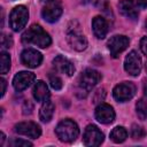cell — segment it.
I'll return each instance as SVG.
<instances>
[{"label": "cell", "instance_id": "6da1fadb", "mask_svg": "<svg viewBox=\"0 0 147 147\" xmlns=\"http://www.w3.org/2000/svg\"><path fill=\"white\" fill-rule=\"evenodd\" d=\"M22 42L25 45H36L45 48L51 45L52 40L49 34L40 25L33 24L22 34Z\"/></svg>", "mask_w": 147, "mask_h": 147}, {"label": "cell", "instance_id": "7a4b0ae2", "mask_svg": "<svg viewBox=\"0 0 147 147\" xmlns=\"http://www.w3.org/2000/svg\"><path fill=\"white\" fill-rule=\"evenodd\" d=\"M101 75L93 70V69H86L83 71L78 78V84L76 87V94L78 98H86L88 92L100 82Z\"/></svg>", "mask_w": 147, "mask_h": 147}, {"label": "cell", "instance_id": "3957f363", "mask_svg": "<svg viewBox=\"0 0 147 147\" xmlns=\"http://www.w3.org/2000/svg\"><path fill=\"white\" fill-rule=\"evenodd\" d=\"M65 36H67L68 42L74 49L82 52L87 47V40L83 34L80 25L77 21H71L69 23L65 30Z\"/></svg>", "mask_w": 147, "mask_h": 147}, {"label": "cell", "instance_id": "277c9868", "mask_svg": "<svg viewBox=\"0 0 147 147\" xmlns=\"http://www.w3.org/2000/svg\"><path fill=\"white\" fill-rule=\"evenodd\" d=\"M56 136L61 141L64 142H71L74 141L78 134H79V129L78 125L71 121V119H64L60 122L55 129Z\"/></svg>", "mask_w": 147, "mask_h": 147}, {"label": "cell", "instance_id": "5b68a950", "mask_svg": "<svg viewBox=\"0 0 147 147\" xmlns=\"http://www.w3.org/2000/svg\"><path fill=\"white\" fill-rule=\"evenodd\" d=\"M29 18V11L24 6H16L9 15V25L14 31H21Z\"/></svg>", "mask_w": 147, "mask_h": 147}, {"label": "cell", "instance_id": "8992f818", "mask_svg": "<svg viewBox=\"0 0 147 147\" xmlns=\"http://www.w3.org/2000/svg\"><path fill=\"white\" fill-rule=\"evenodd\" d=\"M113 94H114V98L118 102H125V101L132 99L133 95L136 94V86L131 82L119 83L118 85L115 86Z\"/></svg>", "mask_w": 147, "mask_h": 147}, {"label": "cell", "instance_id": "52a82bcc", "mask_svg": "<svg viewBox=\"0 0 147 147\" xmlns=\"http://www.w3.org/2000/svg\"><path fill=\"white\" fill-rule=\"evenodd\" d=\"M84 144L90 147L99 146L103 141V133L95 125H87L84 131Z\"/></svg>", "mask_w": 147, "mask_h": 147}, {"label": "cell", "instance_id": "ba28073f", "mask_svg": "<svg viewBox=\"0 0 147 147\" xmlns=\"http://www.w3.org/2000/svg\"><path fill=\"white\" fill-rule=\"evenodd\" d=\"M41 15L45 21L49 23H54L62 15V6L59 1H49L41 10Z\"/></svg>", "mask_w": 147, "mask_h": 147}, {"label": "cell", "instance_id": "9c48e42d", "mask_svg": "<svg viewBox=\"0 0 147 147\" xmlns=\"http://www.w3.org/2000/svg\"><path fill=\"white\" fill-rule=\"evenodd\" d=\"M15 131L18 134L32 138V139H37L40 137L41 134V129L38 124L33 123V122H22L15 125Z\"/></svg>", "mask_w": 147, "mask_h": 147}, {"label": "cell", "instance_id": "30bf717a", "mask_svg": "<svg viewBox=\"0 0 147 147\" xmlns=\"http://www.w3.org/2000/svg\"><path fill=\"white\" fill-rule=\"evenodd\" d=\"M127 46H129V38L121 34L111 37L108 41V49L113 55V57H117L123 51L126 49Z\"/></svg>", "mask_w": 147, "mask_h": 147}, {"label": "cell", "instance_id": "8fae6325", "mask_svg": "<svg viewBox=\"0 0 147 147\" xmlns=\"http://www.w3.org/2000/svg\"><path fill=\"white\" fill-rule=\"evenodd\" d=\"M124 69L131 76H138L141 71V59L134 52H130L124 61Z\"/></svg>", "mask_w": 147, "mask_h": 147}, {"label": "cell", "instance_id": "7c38bea8", "mask_svg": "<svg viewBox=\"0 0 147 147\" xmlns=\"http://www.w3.org/2000/svg\"><path fill=\"white\" fill-rule=\"evenodd\" d=\"M21 61L22 63L28 68H36L38 67L42 61V55L33 48L24 49L21 54Z\"/></svg>", "mask_w": 147, "mask_h": 147}, {"label": "cell", "instance_id": "4fadbf2b", "mask_svg": "<svg viewBox=\"0 0 147 147\" xmlns=\"http://www.w3.org/2000/svg\"><path fill=\"white\" fill-rule=\"evenodd\" d=\"M36 76L33 72H29V71H21L17 75H15L14 79H13V86L16 91L21 92L24 91L25 88H28L34 80Z\"/></svg>", "mask_w": 147, "mask_h": 147}, {"label": "cell", "instance_id": "5bb4252c", "mask_svg": "<svg viewBox=\"0 0 147 147\" xmlns=\"http://www.w3.org/2000/svg\"><path fill=\"white\" fill-rule=\"evenodd\" d=\"M95 118L103 124H109L115 119V111L108 103H101L95 109Z\"/></svg>", "mask_w": 147, "mask_h": 147}, {"label": "cell", "instance_id": "9a60e30c", "mask_svg": "<svg viewBox=\"0 0 147 147\" xmlns=\"http://www.w3.org/2000/svg\"><path fill=\"white\" fill-rule=\"evenodd\" d=\"M118 8L121 14L130 20H136L139 15L138 3L133 0H121L118 3Z\"/></svg>", "mask_w": 147, "mask_h": 147}, {"label": "cell", "instance_id": "2e32d148", "mask_svg": "<svg viewBox=\"0 0 147 147\" xmlns=\"http://www.w3.org/2000/svg\"><path fill=\"white\" fill-rule=\"evenodd\" d=\"M53 65L54 68L62 72V74H65L68 76H72L74 72H75V65L71 61H69L67 57L64 56H61V55H57L54 60H53Z\"/></svg>", "mask_w": 147, "mask_h": 147}, {"label": "cell", "instance_id": "e0dca14e", "mask_svg": "<svg viewBox=\"0 0 147 147\" xmlns=\"http://www.w3.org/2000/svg\"><path fill=\"white\" fill-rule=\"evenodd\" d=\"M93 32L96 38L103 39L108 33V23L102 16H95L92 21Z\"/></svg>", "mask_w": 147, "mask_h": 147}, {"label": "cell", "instance_id": "ac0fdd59", "mask_svg": "<svg viewBox=\"0 0 147 147\" xmlns=\"http://www.w3.org/2000/svg\"><path fill=\"white\" fill-rule=\"evenodd\" d=\"M32 94H33V98L39 102H45L46 100H48L49 91H48V87H47L46 83H44L42 80H38L34 84Z\"/></svg>", "mask_w": 147, "mask_h": 147}, {"label": "cell", "instance_id": "d6986e66", "mask_svg": "<svg viewBox=\"0 0 147 147\" xmlns=\"http://www.w3.org/2000/svg\"><path fill=\"white\" fill-rule=\"evenodd\" d=\"M54 109H55L54 103L49 100H46L39 110V118L41 119V122L48 123L54 115Z\"/></svg>", "mask_w": 147, "mask_h": 147}, {"label": "cell", "instance_id": "ffe728a7", "mask_svg": "<svg viewBox=\"0 0 147 147\" xmlns=\"http://www.w3.org/2000/svg\"><path fill=\"white\" fill-rule=\"evenodd\" d=\"M126 138H127V132L123 126H116L110 132V139L114 142H117V144L123 142Z\"/></svg>", "mask_w": 147, "mask_h": 147}, {"label": "cell", "instance_id": "44dd1931", "mask_svg": "<svg viewBox=\"0 0 147 147\" xmlns=\"http://www.w3.org/2000/svg\"><path fill=\"white\" fill-rule=\"evenodd\" d=\"M136 108H137V114H138V116H139L141 119L147 118V99H146V98L140 99V100L137 102Z\"/></svg>", "mask_w": 147, "mask_h": 147}, {"label": "cell", "instance_id": "7402d4cb", "mask_svg": "<svg viewBox=\"0 0 147 147\" xmlns=\"http://www.w3.org/2000/svg\"><path fill=\"white\" fill-rule=\"evenodd\" d=\"M0 71L1 74H7L9 71L10 68V57L7 53L2 52L1 53V57H0Z\"/></svg>", "mask_w": 147, "mask_h": 147}, {"label": "cell", "instance_id": "603a6c76", "mask_svg": "<svg viewBox=\"0 0 147 147\" xmlns=\"http://www.w3.org/2000/svg\"><path fill=\"white\" fill-rule=\"evenodd\" d=\"M145 136H146V131H145V129H144L142 126L137 125V124L132 125V129H131V137H132L134 140H140V139H142Z\"/></svg>", "mask_w": 147, "mask_h": 147}, {"label": "cell", "instance_id": "cb8c5ba5", "mask_svg": "<svg viewBox=\"0 0 147 147\" xmlns=\"http://www.w3.org/2000/svg\"><path fill=\"white\" fill-rule=\"evenodd\" d=\"M48 79H49V84H51V86H52L54 90L59 91V90L62 88V86H63V84H62V79H61L59 76H56L55 74H54V75H49V76H48Z\"/></svg>", "mask_w": 147, "mask_h": 147}, {"label": "cell", "instance_id": "d4e9b609", "mask_svg": "<svg viewBox=\"0 0 147 147\" xmlns=\"http://www.w3.org/2000/svg\"><path fill=\"white\" fill-rule=\"evenodd\" d=\"M96 6H98V8H100V10H102V11H105L107 14H111L110 6H109V3H108L107 0H98Z\"/></svg>", "mask_w": 147, "mask_h": 147}, {"label": "cell", "instance_id": "484cf974", "mask_svg": "<svg viewBox=\"0 0 147 147\" xmlns=\"http://www.w3.org/2000/svg\"><path fill=\"white\" fill-rule=\"evenodd\" d=\"M10 146L13 147H17V146H32V144L28 140H23V139H14L9 142Z\"/></svg>", "mask_w": 147, "mask_h": 147}, {"label": "cell", "instance_id": "4316f807", "mask_svg": "<svg viewBox=\"0 0 147 147\" xmlns=\"http://www.w3.org/2000/svg\"><path fill=\"white\" fill-rule=\"evenodd\" d=\"M11 45H13L11 38L3 34V36L1 37V46H2V48H8V47H10Z\"/></svg>", "mask_w": 147, "mask_h": 147}, {"label": "cell", "instance_id": "83f0119b", "mask_svg": "<svg viewBox=\"0 0 147 147\" xmlns=\"http://www.w3.org/2000/svg\"><path fill=\"white\" fill-rule=\"evenodd\" d=\"M140 49L147 56V37H144L140 41Z\"/></svg>", "mask_w": 147, "mask_h": 147}, {"label": "cell", "instance_id": "f1b7e54d", "mask_svg": "<svg viewBox=\"0 0 147 147\" xmlns=\"http://www.w3.org/2000/svg\"><path fill=\"white\" fill-rule=\"evenodd\" d=\"M0 84H1V96L5 95V92H6V80L3 78L0 79Z\"/></svg>", "mask_w": 147, "mask_h": 147}, {"label": "cell", "instance_id": "f546056e", "mask_svg": "<svg viewBox=\"0 0 147 147\" xmlns=\"http://www.w3.org/2000/svg\"><path fill=\"white\" fill-rule=\"evenodd\" d=\"M137 3H139L141 7H147V0H138Z\"/></svg>", "mask_w": 147, "mask_h": 147}, {"label": "cell", "instance_id": "4dcf8cb0", "mask_svg": "<svg viewBox=\"0 0 147 147\" xmlns=\"http://www.w3.org/2000/svg\"><path fill=\"white\" fill-rule=\"evenodd\" d=\"M3 140H5V133H3V132H1V141H0V144H1V145H3Z\"/></svg>", "mask_w": 147, "mask_h": 147}, {"label": "cell", "instance_id": "1f68e13d", "mask_svg": "<svg viewBox=\"0 0 147 147\" xmlns=\"http://www.w3.org/2000/svg\"><path fill=\"white\" fill-rule=\"evenodd\" d=\"M144 92H145V94H146V96H147V80H146V83H145V85H144Z\"/></svg>", "mask_w": 147, "mask_h": 147}, {"label": "cell", "instance_id": "d6a6232c", "mask_svg": "<svg viewBox=\"0 0 147 147\" xmlns=\"http://www.w3.org/2000/svg\"><path fill=\"white\" fill-rule=\"evenodd\" d=\"M41 1H46V2H49V1H53V0H41Z\"/></svg>", "mask_w": 147, "mask_h": 147}, {"label": "cell", "instance_id": "836d02e7", "mask_svg": "<svg viewBox=\"0 0 147 147\" xmlns=\"http://www.w3.org/2000/svg\"><path fill=\"white\" fill-rule=\"evenodd\" d=\"M146 71H147V63H146Z\"/></svg>", "mask_w": 147, "mask_h": 147}, {"label": "cell", "instance_id": "e575fe53", "mask_svg": "<svg viewBox=\"0 0 147 147\" xmlns=\"http://www.w3.org/2000/svg\"><path fill=\"white\" fill-rule=\"evenodd\" d=\"M85 1H88V0H85Z\"/></svg>", "mask_w": 147, "mask_h": 147}]
</instances>
